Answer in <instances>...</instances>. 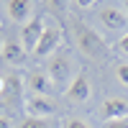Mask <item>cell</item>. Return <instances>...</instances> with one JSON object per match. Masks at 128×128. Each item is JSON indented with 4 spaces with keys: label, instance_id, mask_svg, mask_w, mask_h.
<instances>
[{
    "label": "cell",
    "instance_id": "obj_1",
    "mask_svg": "<svg viewBox=\"0 0 128 128\" xmlns=\"http://www.w3.org/2000/svg\"><path fill=\"white\" fill-rule=\"evenodd\" d=\"M74 44H77V51L82 56H87L90 62H105L110 54V46L95 28H90L87 23H74Z\"/></svg>",
    "mask_w": 128,
    "mask_h": 128
},
{
    "label": "cell",
    "instance_id": "obj_2",
    "mask_svg": "<svg viewBox=\"0 0 128 128\" xmlns=\"http://www.w3.org/2000/svg\"><path fill=\"white\" fill-rule=\"evenodd\" d=\"M72 69H74V62H72L69 49H62V51H56V54L49 56V64H46L44 72L49 74V80H51V84H54L56 90H67L69 82L74 80Z\"/></svg>",
    "mask_w": 128,
    "mask_h": 128
},
{
    "label": "cell",
    "instance_id": "obj_3",
    "mask_svg": "<svg viewBox=\"0 0 128 128\" xmlns=\"http://www.w3.org/2000/svg\"><path fill=\"white\" fill-rule=\"evenodd\" d=\"M62 41H64L62 28L54 26V23H49V26L44 28V34H41V38H38V44H36V51H34V54H36L38 59H46V56H51V54H56V51H59Z\"/></svg>",
    "mask_w": 128,
    "mask_h": 128
},
{
    "label": "cell",
    "instance_id": "obj_4",
    "mask_svg": "<svg viewBox=\"0 0 128 128\" xmlns=\"http://www.w3.org/2000/svg\"><path fill=\"white\" fill-rule=\"evenodd\" d=\"M64 95H67V100L74 102V105H82V102H87L92 98V82L90 77L84 72H77L74 74V80L69 82V87L64 90Z\"/></svg>",
    "mask_w": 128,
    "mask_h": 128
},
{
    "label": "cell",
    "instance_id": "obj_5",
    "mask_svg": "<svg viewBox=\"0 0 128 128\" xmlns=\"http://www.w3.org/2000/svg\"><path fill=\"white\" fill-rule=\"evenodd\" d=\"M23 110L28 118H51L56 113V102L46 95H28L23 102Z\"/></svg>",
    "mask_w": 128,
    "mask_h": 128
},
{
    "label": "cell",
    "instance_id": "obj_6",
    "mask_svg": "<svg viewBox=\"0 0 128 128\" xmlns=\"http://www.w3.org/2000/svg\"><path fill=\"white\" fill-rule=\"evenodd\" d=\"M44 28H46L44 16H34L23 28H20V36H18V38H20V44H23V49L28 51V54H34V51H36V44H38L41 34H44Z\"/></svg>",
    "mask_w": 128,
    "mask_h": 128
},
{
    "label": "cell",
    "instance_id": "obj_7",
    "mask_svg": "<svg viewBox=\"0 0 128 128\" xmlns=\"http://www.w3.org/2000/svg\"><path fill=\"white\" fill-rule=\"evenodd\" d=\"M98 20L110 34H115V31H128V13L120 10V8H102L98 13Z\"/></svg>",
    "mask_w": 128,
    "mask_h": 128
},
{
    "label": "cell",
    "instance_id": "obj_8",
    "mask_svg": "<svg viewBox=\"0 0 128 128\" xmlns=\"http://www.w3.org/2000/svg\"><path fill=\"white\" fill-rule=\"evenodd\" d=\"M56 87L51 84V80H49V74L44 72V69H31L28 74H26V92H31V95H49L54 92Z\"/></svg>",
    "mask_w": 128,
    "mask_h": 128
},
{
    "label": "cell",
    "instance_id": "obj_9",
    "mask_svg": "<svg viewBox=\"0 0 128 128\" xmlns=\"http://www.w3.org/2000/svg\"><path fill=\"white\" fill-rule=\"evenodd\" d=\"M8 18L13 20V23H20V26H26L31 18L36 16V5H34V0H8Z\"/></svg>",
    "mask_w": 128,
    "mask_h": 128
},
{
    "label": "cell",
    "instance_id": "obj_10",
    "mask_svg": "<svg viewBox=\"0 0 128 128\" xmlns=\"http://www.w3.org/2000/svg\"><path fill=\"white\" fill-rule=\"evenodd\" d=\"M100 113H102L105 120H120V118H128V100H126V98H108V100H102Z\"/></svg>",
    "mask_w": 128,
    "mask_h": 128
},
{
    "label": "cell",
    "instance_id": "obj_11",
    "mask_svg": "<svg viewBox=\"0 0 128 128\" xmlns=\"http://www.w3.org/2000/svg\"><path fill=\"white\" fill-rule=\"evenodd\" d=\"M3 98L13 100V102H26V77H20V74H8L5 77V92Z\"/></svg>",
    "mask_w": 128,
    "mask_h": 128
},
{
    "label": "cell",
    "instance_id": "obj_12",
    "mask_svg": "<svg viewBox=\"0 0 128 128\" xmlns=\"http://www.w3.org/2000/svg\"><path fill=\"white\" fill-rule=\"evenodd\" d=\"M3 62L13 64V67H20V64H26L28 59V51L23 49V44H20V38H8L5 41V49H3Z\"/></svg>",
    "mask_w": 128,
    "mask_h": 128
},
{
    "label": "cell",
    "instance_id": "obj_13",
    "mask_svg": "<svg viewBox=\"0 0 128 128\" xmlns=\"http://www.w3.org/2000/svg\"><path fill=\"white\" fill-rule=\"evenodd\" d=\"M44 5H46V10H49L51 16L62 18L64 10H67V5H69V0H44Z\"/></svg>",
    "mask_w": 128,
    "mask_h": 128
},
{
    "label": "cell",
    "instance_id": "obj_14",
    "mask_svg": "<svg viewBox=\"0 0 128 128\" xmlns=\"http://www.w3.org/2000/svg\"><path fill=\"white\" fill-rule=\"evenodd\" d=\"M18 128H54V126H51L49 118H28L26 115V118L18 123Z\"/></svg>",
    "mask_w": 128,
    "mask_h": 128
},
{
    "label": "cell",
    "instance_id": "obj_15",
    "mask_svg": "<svg viewBox=\"0 0 128 128\" xmlns=\"http://www.w3.org/2000/svg\"><path fill=\"white\" fill-rule=\"evenodd\" d=\"M113 72H115V80H118L120 84H126V87H128V59L115 62V64H113Z\"/></svg>",
    "mask_w": 128,
    "mask_h": 128
},
{
    "label": "cell",
    "instance_id": "obj_16",
    "mask_svg": "<svg viewBox=\"0 0 128 128\" xmlns=\"http://www.w3.org/2000/svg\"><path fill=\"white\" fill-rule=\"evenodd\" d=\"M62 128H92L87 120H82V118H64Z\"/></svg>",
    "mask_w": 128,
    "mask_h": 128
},
{
    "label": "cell",
    "instance_id": "obj_17",
    "mask_svg": "<svg viewBox=\"0 0 128 128\" xmlns=\"http://www.w3.org/2000/svg\"><path fill=\"white\" fill-rule=\"evenodd\" d=\"M102 128H128V118H120V120H105Z\"/></svg>",
    "mask_w": 128,
    "mask_h": 128
},
{
    "label": "cell",
    "instance_id": "obj_18",
    "mask_svg": "<svg viewBox=\"0 0 128 128\" xmlns=\"http://www.w3.org/2000/svg\"><path fill=\"white\" fill-rule=\"evenodd\" d=\"M118 51H120L123 56H128V31H126V34L120 36V41H118Z\"/></svg>",
    "mask_w": 128,
    "mask_h": 128
},
{
    "label": "cell",
    "instance_id": "obj_19",
    "mask_svg": "<svg viewBox=\"0 0 128 128\" xmlns=\"http://www.w3.org/2000/svg\"><path fill=\"white\" fill-rule=\"evenodd\" d=\"M95 3H98V0H74V5H77V8H92Z\"/></svg>",
    "mask_w": 128,
    "mask_h": 128
},
{
    "label": "cell",
    "instance_id": "obj_20",
    "mask_svg": "<svg viewBox=\"0 0 128 128\" xmlns=\"http://www.w3.org/2000/svg\"><path fill=\"white\" fill-rule=\"evenodd\" d=\"M0 128H13V120H10V118H3V115H0Z\"/></svg>",
    "mask_w": 128,
    "mask_h": 128
},
{
    "label": "cell",
    "instance_id": "obj_21",
    "mask_svg": "<svg viewBox=\"0 0 128 128\" xmlns=\"http://www.w3.org/2000/svg\"><path fill=\"white\" fill-rule=\"evenodd\" d=\"M3 92H5V74H0V98H3Z\"/></svg>",
    "mask_w": 128,
    "mask_h": 128
},
{
    "label": "cell",
    "instance_id": "obj_22",
    "mask_svg": "<svg viewBox=\"0 0 128 128\" xmlns=\"http://www.w3.org/2000/svg\"><path fill=\"white\" fill-rule=\"evenodd\" d=\"M3 49H5V38L0 36V54H3Z\"/></svg>",
    "mask_w": 128,
    "mask_h": 128
},
{
    "label": "cell",
    "instance_id": "obj_23",
    "mask_svg": "<svg viewBox=\"0 0 128 128\" xmlns=\"http://www.w3.org/2000/svg\"><path fill=\"white\" fill-rule=\"evenodd\" d=\"M126 10H128V0H126Z\"/></svg>",
    "mask_w": 128,
    "mask_h": 128
}]
</instances>
